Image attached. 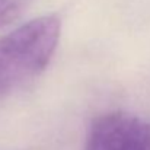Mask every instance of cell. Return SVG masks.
<instances>
[{
    "label": "cell",
    "instance_id": "obj_1",
    "mask_svg": "<svg viewBox=\"0 0 150 150\" xmlns=\"http://www.w3.org/2000/svg\"><path fill=\"white\" fill-rule=\"evenodd\" d=\"M60 35V18L45 15L0 37V98L19 91L48 67Z\"/></svg>",
    "mask_w": 150,
    "mask_h": 150
},
{
    "label": "cell",
    "instance_id": "obj_2",
    "mask_svg": "<svg viewBox=\"0 0 150 150\" xmlns=\"http://www.w3.org/2000/svg\"><path fill=\"white\" fill-rule=\"evenodd\" d=\"M83 150H150V121L125 111L105 112L92 121Z\"/></svg>",
    "mask_w": 150,
    "mask_h": 150
},
{
    "label": "cell",
    "instance_id": "obj_3",
    "mask_svg": "<svg viewBox=\"0 0 150 150\" xmlns=\"http://www.w3.org/2000/svg\"><path fill=\"white\" fill-rule=\"evenodd\" d=\"M34 0H0V28L15 22Z\"/></svg>",
    "mask_w": 150,
    "mask_h": 150
}]
</instances>
